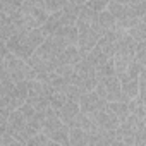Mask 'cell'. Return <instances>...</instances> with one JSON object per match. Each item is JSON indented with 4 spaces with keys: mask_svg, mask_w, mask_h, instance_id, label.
<instances>
[{
    "mask_svg": "<svg viewBox=\"0 0 146 146\" xmlns=\"http://www.w3.org/2000/svg\"><path fill=\"white\" fill-rule=\"evenodd\" d=\"M43 41H45V35L41 33L40 28H35V29H29V31H17V33H14L5 41V46L16 57H19L23 60H28L31 57V53Z\"/></svg>",
    "mask_w": 146,
    "mask_h": 146,
    "instance_id": "1",
    "label": "cell"
},
{
    "mask_svg": "<svg viewBox=\"0 0 146 146\" xmlns=\"http://www.w3.org/2000/svg\"><path fill=\"white\" fill-rule=\"evenodd\" d=\"M41 132L55 144H65V146L69 144V127L58 119L57 110L52 107L45 110V120H43Z\"/></svg>",
    "mask_w": 146,
    "mask_h": 146,
    "instance_id": "2",
    "label": "cell"
},
{
    "mask_svg": "<svg viewBox=\"0 0 146 146\" xmlns=\"http://www.w3.org/2000/svg\"><path fill=\"white\" fill-rule=\"evenodd\" d=\"M53 90L48 83L38 81V79H31L29 81V90H28V96L26 102L38 112H45L50 107V96H52Z\"/></svg>",
    "mask_w": 146,
    "mask_h": 146,
    "instance_id": "3",
    "label": "cell"
},
{
    "mask_svg": "<svg viewBox=\"0 0 146 146\" xmlns=\"http://www.w3.org/2000/svg\"><path fill=\"white\" fill-rule=\"evenodd\" d=\"M4 67H5L7 74L11 76V79L14 83H17V81H31V79L36 78V70L31 69L26 60L16 57L11 52H7V55L4 57Z\"/></svg>",
    "mask_w": 146,
    "mask_h": 146,
    "instance_id": "4",
    "label": "cell"
},
{
    "mask_svg": "<svg viewBox=\"0 0 146 146\" xmlns=\"http://www.w3.org/2000/svg\"><path fill=\"white\" fill-rule=\"evenodd\" d=\"M98 96H102L105 102H127L129 98L122 93L120 90V83H119V78L117 76H107V78H102L98 79L95 90H93Z\"/></svg>",
    "mask_w": 146,
    "mask_h": 146,
    "instance_id": "5",
    "label": "cell"
},
{
    "mask_svg": "<svg viewBox=\"0 0 146 146\" xmlns=\"http://www.w3.org/2000/svg\"><path fill=\"white\" fill-rule=\"evenodd\" d=\"M76 28H78V43H76V46L79 48V52H81V55H83V53L90 52V50L96 45L98 38H100L103 33H102V29L98 28L96 23H95V24H90V26L79 24V26H76Z\"/></svg>",
    "mask_w": 146,
    "mask_h": 146,
    "instance_id": "6",
    "label": "cell"
},
{
    "mask_svg": "<svg viewBox=\"0 0 146 146\" xmlns=\"http://www.w3.org/2000/svg\"><path fill=\"white\" fill-rule=\"evenodd\" d=\"M5 131L19 143V144H26L28 141V131H26V117L19 112V108L11 110L9 117H7V124H5Z\"/></svg>",
    "mask_w": 146,
    "mask_h": 146,
    "instance_id": "7",
    "label": "cell"
},
{
    "mask_svg": "<svg viewBox=\"0 0 146 146\" xmlns=\"http://www.w3.org/2000/svg\"><path fill=\"white\" fill-rule=\"evenodd\" d=\"M78 105H79V112L81 113H86V115H93L96 113L98 110L105 108L107 107V102L98 96L95 91H86L84 95H81V98L78 100Z\"/></svg>",
    "mask_w": 146,
    "mask_h": 146,
    "instance_id": "8",
    "label": "cell"
},
{
    "mask_svg": "<svg viewBox=\"0 0 146 146\" xmlns=\"http://www.w3.org/2000/svg\"><path fill=\"white\" fill-rule=\"evenodd\" d=\"M57 115L67 127H76L79 124V105H78V102L76 100H67L57 110Z\"/></svg>",
    "mask_w": 146,
    "mask_h": 146,
    "instance_id": "9",
    "label": "cell"
},
{
    "mask_svg": "<svg viewBox=\"0 0 146 146\" xmlns=\"http://www.w3.org/2000/svg\"><path fill=\"white\" fill-rule=\"evenodd\" d=\"M50 38H53L62 48L76 45L78 43V28H76V24L74 26H60L50 35Z\"/></svg>",
    "mask_w": 146,
    "mask_h": 146,
    "instance_id": "10",
    "label": "cell"
},
{
    "mask_svg": "<svg viewBox=\"0 0 146 146\" xmlns=\"http://www.w3.org/2000/svg\"><path fill=\"white\" fill-rule=\"evenodd\" d=\"M90 117H93V120L96 122V125L102 129V131H113V129H117L119 127V119L105 107V108H102V110H98L96 113H93V115H90Z\"/></svg>",
    "mask_w": 146,
    "mask_h": 146,
    "instance_id": "11",
    "label": "cell"
},
{
    "mask_svg": "<svg viewBox=\"0 0 146 146\" xmlns=\"http://www.w3.org/2000/svg\"><path fill=\"white\" fill-rule=\"evenodd\" d=\"M28 90H29V81H17L14 83V90L9 96V110H16L17 107H21L26 102L28 96Z\"/></svg>",
    "mask_w": 146,
    "mask_h": 146,
    "instance_id": "12",
    "label": "cell"
},
{
    "mask_svg": "<svg viewBox=\"0 0 146 146\" xmlns=\"http://www.w3.org/2000/svg\"><path fill=\"white\" fill-rule=\"evenodd\" d=\"M119 78V83H120V90L122 93L127 96V98H134L137 95V90H139V84H137V78H131L127 76L125 72H122Z\"/></svg>",
    "mask_w": 146,
    "mask_h": 146,
    "instance_id": "13",
    "label": "cell"
},
{
    "mask_svg": "<svg viewBox=\"0 0 146 146\" xmlns=\"http://www.w3.org/2000/svg\"><path fill=\"white\" fill-rule=\"evenodd\" d=\"M96 16H98V12H95L86 4H81L79 14H78V19H76V26H79V24H86V26L95 24L96 23Z\"/></svg>",
    "mask_w": 146,
    "mask_h": 146,
    "instance_id": "14",
    "label": "cell"
},
{
    "mask_svg": "<svg viewBox=\"0 0 146 146\" xmlns=\"http://www.w3.org/2000/svg\"><path fill=\"white\" fill-rule=\"evenodd\" d=\"M96 24H98V28L102 29V33H105V31H112V29H117L115 17H113L107 9L102 11V12H98V16H96Z\"/></svg>",
    "mask_w": 146,
    "mask_h": 146,
    "instance_id": "15",
    "label": "cell"
},
{
    "mask_svg": "<svg viewBox=\"0 0 146 146\" xmlns=\"http://www.w3.org/2000/svg\"><path fill=\"white\" fill-rule=\"evenodd\" d=\"M14 33H16V29H14L11 17L4 12H0V41H7Z\"/></svg>",
    "mask_w": 146,
    "mask_h": 146,
    "instance_id": "16",
    "label": "cell"
},
{
    "mask_svg": "<svg viewBox=\"0 0 146 146\" xmlns=\"http://www.w3.org/2000/svg\"><path fill=\"white\" fill-rule=\"evenodd\" d=\"M69 144L72 146H84L88 144V134L79 127H69Z\"/></svg>",
    "mask_w": 146,
    "mask_h": 146,
    "instance_id": "17",
    "label": "cell"
},
{
    "mask_svg": "<svg viewBox=\"0 0 146 146\" xmlns=\"http://www.w3.org/2000/svg\"><path fill=\"white\" fill-rule=\"evenodd\" d=\"M107 108L119 119V122H122L127 115H129V108H127V102H107Z\"/></svg>",
    "mask_w": 146,
    "mask_h": 146,
    "instance_id": "18",
    "label": "cell"
},
{
    "mask_svg": "<svg viewBox=\"0 0 146 146\" xmlns=\"http://www.w3.org/2000/svg\"><path fill=\"white\" fill-rule=\"evenodd\" d=\"M14 90V81L11 79V76L7 74V70L4 65H0V95H5V96H11Z\"/></svg>",
    "mask_w": 146,
    "mask_h": 146,
    "instance_id": "19",
    "label": "cell"
},
{
    "mask_svg": "<svg viewBox=\"0 0 146 146\" xmlns=\"http://www.w3.org/2000/svg\"><path fill=\"white\" fill-rule=\"evenodd\" d=\"M127 33L132 36V40L134 41H144V38H146V28H144V17H139L129 29H127Z\"/></svg>",
    "mask_w": 146,
    "mask_h": 146,
    "instance_id": "20",
    "label": "cell"
},
{
    "mask_svg": "<svg viewBox=\"0 0 146 146\" xmlns=\"http://www.w3.org/2000/svg\"><path fill=\"white\" fill-rule=\"evenodd\" d=\"M95 74H96V79H102V78H107V76H115V67H113L112 57L107 58V62L100 64L98 67H95Z\"/></svg>",
    "mask_w": 146,
    "mask_h": 146,
    "instance_id": "21",
    "label": "cell"
},
{
    "mask_svg": "<svg viewBox=\"0 0 146 146\" xmlns=\"http://www.w3.org/2000/svg\"><path fill=\"white\" fill-rule=\"evenodd\" d=\"M134 60L139 65H146V41H136V48H134Z\"/></svg>",
    "mask_w": 146,
    "mask_h": 146,
    "instance_id": "22",
    "label": "cell"
},
{
    "mask_svg": "<svg viewBox=\"0 0 146 146\" xmlns=\"http://www.w3.org/2000/svg\"><path fill=\"white\" fill-rule=\"evenodd\" d=\"M43 4H45L46 12L52 14V12H57V11H60L62 7H65L69 2H67V0H43Z\"/></svg>",
    "mask_w": 146,
    "mask_h": 146,
    "instance_id": "23",
    "label": "cell"
},
{
    "mask_svg": "<svg viewBox=\"0 0 146 146\" xmlns=\"http://www.w3.org/2000/svg\"><path fill=\"white\" fill-rule=\"evenodd\" d=\"M65 102H67V96L64 93H60V91H53L52 96H50V107L55 108V110H58Z\"/></svg>",
    "mask_w": 146,
    "mask_h": 146,
    "instance_id": "24",
    "label": "cell"
},
{
    "mask_svg": "<svg viewBox=\"0 0 146 146\" xmlns=\"http://www.w3.org/2000/svg\"><path fill=\"white\" fill-rule=\"evenodd\" d=\"M26 144H55L53 141H50L43 132H38V134H35V136H31L29 139H28V143Z\"/></svg>",
    "mask_w": 146,
    "mask_h": 146,
    "instance_id": "25",
    "label": "cell"
},
{
    "mask_svg": "<svg viewBox=\"0 0 146 146\" xmlns=\"http://www.w3.org/2000/svg\"><path fill=\"white\" fill-rule=\"evenodd\" d=\"M107 4H108V0H88V2H86V5L91 7L95 12L105 11V9H107Z\"/></svg>",
    "mask_w": 146,
    "mask_h": 146,
    "instance_id": "26",
    "label": "cell"
},
{
    "mask_svg": "<svg viewBox=\"0 0 146 146\" xmlns=\"http://www.w3.org/2000/svg\"><path fill=\"white\" fill-rule=\"evenodd\" d=\"M2 144H19V143H17V141H16L7 131H5V132L2 134Z\"/></svg>",
    "mask_w": 146,
    "mask_h": 146,
    "instance_id": "27",
    "label": "cell"
},
{
    "mask_svg": "<svg viewBox=\"0 0 146 146\" xmlns=\"http://www.w3.org/2000/svg\"><path fill=\"white\" fill-rule=\"evenodd\" d=\"M9 108H4V107H0V125H5L7 124V117H9Z\"/></svg>",
    "mask_w": 146,
    "mask_h": 146,
    "instance_id": "28",
    "label": "cell"
},
{
    "mask_svg": "<svg viewBox=\"0 0 146 146\" xmlns=\"http://www.w3.org/2000/svg\"><path fill=\"white\" fill-rule=\"evenodd\" d=\"M0 107H4V108H7V107H9V96L0 95Z\"/></svg>",
    "mask_w": 146,
    "mask_h": 146,
    "instance_id": "29",
    "label": "cell"
},
{
    "mask_svg": "<svg viewBox=\"0 0 146 146\" xmlns=\"http://www.w3.org/2000/svg\"><path fill=\"white\" fill-rule=\"evenodd\" d=\"M67 2H70V4H78V5H81V4H86L88 0H67Z\"/></svg>",
    "mask_w": 146,
    "mask_h": 146,
    "instance_id": "30",
    "label": "cell"
},
{
    "mask_svg": "<svg viewBox=\"0 0 146 146\" xmlns=\"http://www.w3.org/2000/svg\"><path fill=\"white\" fill-rule=\"evenodd\" d=\"M113 2H119V4H127L129 0H113Z\"/></svg>",
    "mask_w": 146,
    "mask_h": 146,
    "instance_id": "31",
    "label": "cell"
}]
</instances>
